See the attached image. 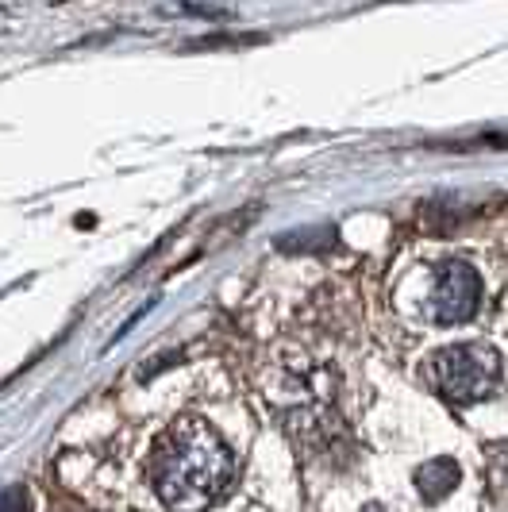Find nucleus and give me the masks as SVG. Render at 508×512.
Masks as SVG:
<instances>
[{"mask_svg": "<svg viewBox=\"0 0 508 512\" xmlns=\"http://www.w3.org/2000/svg\"><path fill=\"white\" fill-rule=\"evenodd\" d=\"M231 474L235 459L228 443L197 416H181L154 447V493L170 512H204L228 489Z\"/></svg>", "mask_w": 508, "mask_h": 512, "instance_id": "f257e3e1", "label": "nucleus"}, {"mask_svg": "<svg viewBox=\"0 0 508 512\" xmlns=\"http://www.w3.org/2000/svg\"><path fill=\"white\" fill-rule=\"evenodd\" d=\"M432 378L435 389L455 401V405H474L485 401L497 378H501V359L497 351H489L482 343H462V347H447L432 359Z\"/></svg>", "mask_w": 508, "mask_h": 512, "instance_id": "f03ea898", "label": "nucleus"}, {"mask_svg": "<svg viewBox=\"0 0 508 512\" xmlns=\"http://www.w3.org/2000/svg\"><path fill=\"white\" fill-rule=\"evenodd\" d=\"M478 301H482V278L466 262L439 266L432 285V301H428V312H432L435 324H462V320H470Z\"/></svg>", "mask_w": 508, "mask_h": 512, "instance_id": "7ed1b4c3", "label": "nucleus"}, {"mask_svg": "<svg viewBox=\"0 0 508 512\" xmlns=\"http://www.w3.org/2000/svg\"><path fill=\"white\" fill-rule=\"evenodd\" d=\"M458 478H462V470H458L455 459H432L416 470V489H420V497L428 505H435L458 486Z\"/></svg>", "mask_w": 508, "mask_h": 512, "instance_id": "20e7f679", "label": "nucleus"}, {"mask_svg": "<svg viewBox=\"0 0 508 512\" xmlns=\"http://www.w3.org/2000/svg\"><path fill=\"white\" fill-rule=\"evenodd\" d=\"M31 509V501H27V489L12 486L0 493V512H27Z\"/></svg>", "mask_w": 508, "mask_h": 512, "instance_id": "39448f33", "label": "nucleus"}]
</instances>
